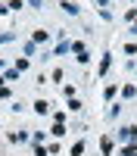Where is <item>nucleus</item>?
<instances>
[{
	"instance_id": "nucleus-3",
	"label": "nucleus",
	"mask_w": 137,
	"mask_h": 156,
	"mask_svg": "<svg viewBox=\"0 0 137 156\" xmlns=\"http://www.w3.org/2000/svg\"><path fill=\"white\" fill-rule=\"evenodd\" d=\"M69 50H72V47H69L66 41H59V47H56V56H66V53H69Z\"/></svg>"
},
{
	"instance_id": "nucleus-6",
	"label": "nucleus",
	"mask_w": 137,
	"mask_h": 156,
	"mask_svg": "<svg viewBox=\"0 0 137 156\" xmlns=\"http://www.w3.org/2000/svg\"><path fill=\"white\" fill-rule=\"evenodd\" d=\"M62 6H66V12H69V16H78V6H75V3H69V0H66Z\"/></svg>"
},
{
	"instance_id": "nucleus-5",
	"label": "nucleus",
	"mask_w": 137,
	"mask_h": 156,
	"mask_svg": "<svg viewBox=\"0 0 137 156\" xmlns=\"http://www.w3.org/2000/svg\"><path fill=\"white\" fill-rule=\"evenodd\" d=\"M100 147H103V153L109 156V153H112V140H109V137H103V140H100Z\"/></svg>"
},
{
	"instance_id": "nucleus-4",
	"label": "nucleus",
	"mask_w": 137,
	"mask_h": 156,
	"mask_svg": "<svg viewBox=\"0 0 137 156\" xmlns=\"http://www.w3.org/2000/svg\"><path fill=\"white\" fill-rule=\"evenodd\" d=\"M50 134H56V137H62V134H66V125H62V122H56V125H53V131H50Z\"/></svg>"
},
{
	"instance_id": "nucleus-9",
	"label": "nucleus",
	"mask_w": 137,
	"mask_h": 156,
	"mask_svg": "<svg viewBox=\"0 0 137 156\" xmlns=\"http://www.w3.org/2000/svg\"><path fill=\"white\" fill-rule=\"evenodd\" d=\"M106 69H109V53L103 56V62H100V75H106Z\"/></svg>"
},
{
	"instance_id": "nucleus-7",
	"label": "nucleus",
	"mask_w": 137,
	"mask_h": 156,
	"mask_svg": "<svg viewBox=\"0 0 137 156\" xmlns=\"http://www.w3.org/2000/svg\"><path fill=\"white\" fill-rule=\"evenodd\" d=\"M81 153H84V140H78V144L72 147V156H81Z\"/></svg>"
},
{
	"instance_id": "nucleus-11",
	"label": "nucleus",
	"mask_w": 137,
	"mask_h": 156,
	"mask_svg": "<svg viewBox=\"0 0 137 156\" xmlns=\"http://www.w3.org/2000/svg\"><path fill=\"white\" fill-rule=\"evenodd\" d=\"M3 81H6V78H0V87H3Z\"/></svg>"
},
{
	"instance_id": "nucleus-10",
	"label": "nucleus",
	"mask_w": 137,
	"mask_h": 156,
	"mask_svg": "<svg viewBox=\"0 0 137 156\" xmlns=\"http://www.w3.org/2000/svg\"><path fill=\"white\" fill-rule=\"evenodd\" d=\"M3 12H6V6H3V3H0V16H3Z\"/></svg>"
},
{
	"instance_id": "nucleus-2",
	"label": "nucleus",
	"mask_w": 137,
	"mask_h": 156,
	"mask_svg": "<svg viewBox=\"0 0 137 156\" xmlns=\"http://www.w3.org/2000/svg\"><path fill=\"white\" fill-rule=\"evenodd\" d=\"M122 137H125V140H134V137H137V128H122Z\"/></svg>"
},
{
	"instance_id": "nucleus-8",
	"label": "nucleus",
	"mask_w": 137,
	"mask_h": 156,
	"mask_svg": "<svg viewBox=\"0 0 137 156\" xmlns=\"http://www.w3.org/2000/svg\"><path fill=\"white\" fill-rule=\"evenodd\" d=\"M47 41V31H34V44H44Z\"/></svg>"
},
{
	"instance_id": "nucleus-1",
	"label": "nucleus",
	"mask_w": 137,
	"mask_h": 156,
	"mask_svg": "<svg viewBox=\"0 0 137 156\" xmlns=\"http://www.w3.org/2000/svg\"><path fill=\"white\" fill-rule=\"evenodd\" d=\"M72 50H75V56H78V62H87L91 56H87V50H84V44L78 41V44H72Z\"/></svg>"
}]
</instances>
